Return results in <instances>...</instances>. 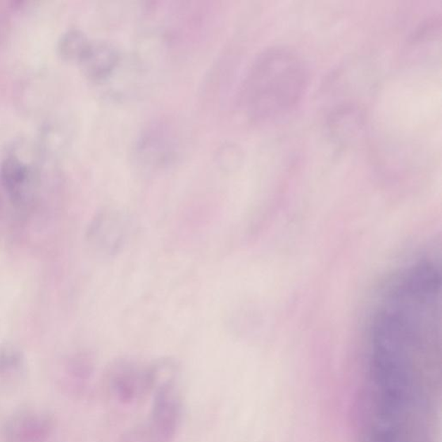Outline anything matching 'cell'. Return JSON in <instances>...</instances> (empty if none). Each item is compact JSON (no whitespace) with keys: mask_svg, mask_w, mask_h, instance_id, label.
Returning <instances> with one entry per match:
<instances>
[{"mask_svg":"<svg viewBox=\"0 0 442 442\" xmlns=\"http://www.w3.org/2000/svg\"><path fill=\"white\" fill-rule=\"evenodd\" d=\"M303 59L284 46L266 49L251 63L240 91V105L251 123L283 119L302 101L308 87Z\"/></svg>","mask_w":442,"mask_h":442,"instance_id":"6da1fadb","label":"cell"},{"mask_svg":"<svg viewBox=\"0 0 442 442\" xmlns=\"http://www.w3.org/2000/svg\"><path fill=\"white\" fill-rule=\"evenodd\" d=\"M160 360L143 364L130 359L113 362L106 374L105 384L110 398L118 405H136L151 395L158 382Z\"/></svg>","mask_w":442,"mask_h":442,"instance_id":"7a4b0ae2","label":"cell"},{"mask_svg":"<svg viewBox=\"0 0 442 442\" xmlns=\"http://www.w3.org/2000/svg\"><path fill=\"white\" fill-rule=\"evenodd\" d=\"M130 234L127 217L120 211L106 209L95 215L87 232V240L101 256L120 253Z\"/></svg>","mask_w":442,"mask_h":442,"instance_id":"3957f363","label":"cell"},{"mask_svg":"<svg viewBox=\"0 0 442 442\" xmlns=\"http://www.w3.org/2000/svg\"><path fill=\"white\" fill-rule=\"evenodd\" d=\"M179 139L177 130L166 121L155 122L141 133L136 152L140 162L151 168L169 165L177 157Z\"/></svg>","mask_w":442,"mask_h":442,"instance_id":"277c9868","label":"cell"},{"mask_svg":"<svg viewBox=\"0 0 442 442\" xmlns=\"http://www.w3.org/2000/svg\"><path fill=\"white\" fill-rule=\"evenodd\" d=\"M55 431V420L45 411L25 409L8 418L3 429L5 442H49Z\"/></svg>","mask_w":442,"mask_h":442,"instance_id":"5b68a950","label":"cell"},{"mask_svg":"<svg viewBox=\"0 0 442 442\" xmlns=\"http://www.w3.org/2000/svg\"><path fill=\"white\" fill-rule=\"evenodd\" d=\"M0 182L15 207L23 208L32 203L37 177L33 168L17 154H9L2 160Z\"/></svg>","mask_w":442,"mask_h":442,"instance_id":"8992f818","label":"cell"},{"mask_svg":"<svg viewBox=\"0 0 442 442\" xmlns=\"http://www.w3.org/2000/svg\"><path fill=\"white\" fill-rule=\"evenodd\" d=\"M119 61V51L113 44L106 41L90 40L78 63L87 78L101 82L112 74Z\"/></svg>","mask_w":442,"mask_h":442,"instance_id":"52a82bcc","label":"cell"},{"mask_svg":"<svg viewBox=\"0 0 442 442\" xmlns=\"http://www.w3.org/2000/svg\"><path fill=\"white\" fill-rule=\"evenodd\" d=\"M180 424L165 415L150 411L146 420L130 429L121 442H174Z\"/></svg>","mask_w":442,"mask_h":442,"instance_id":"ba28073f","label":"cell"},{"mask_svg":"<svg viewBox=\"0 0 442 442\" xmlns=\"http://www.w3.org/2000/svg\"><path fill=\"white\" fill-rule=\"evenodd\" d=\"M26 373L27 363L22 349L11 342L0 345V390H17L24 382Z\"/></svg>","mask_w":442,"mask_h":442,"instance_id":"9c48e42d","label":"cell"},{"mask_svg":"<svg viewBox=\"0 0 442 442\" xmlns=\"http://www.w3.org/2000/svg\"><path fill=\"white\" fill-rule=\"evenodd\" d=\"M89 43V38L82 30L70 29L61 36L57 51L64 61L78 63Z\"/></svg>","mask_w":442,"mask_h":442,"instance_id":"30bf717a","label":"cell"},{"mask_svg":"<svg viewBox=\"0 0 442 442\" xmlns=\"http://www.w3.org/2000/svg\"><path fill=\"white\" fill-rule=\"evenodd\" d=\"M68 373L78 382H87L94 374V363L92 356L87 353L75 354L68 363Z\"/></svg>","mask_w":442,"mask_h":442,"instance_id":"8fae6325","label":"cell"},{"mask_svg":"<svg viewBox=\"0 0 442 442\" xmlns=\"http://www.w3.org/2000/svg\"><path fill=\"white\" fill-rule=\"evenodd\" d=\"M10 24L8 18L0 11V48L5 43L7 36L9 35Z\"/></svg>","mask_w":442,"mask_h":442,"instance_id":"7c38bea8","label":"cell"}]
</instances>
